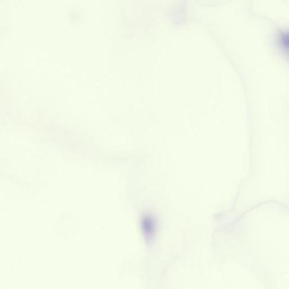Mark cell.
<instances>
[{
    "instance_id": "obj_1",
    "label": "cell",
    "mask_w": 289,
    "mask_h": 289,
    "mask_svg": "<svg viewBox=\"0 0 289 289\" xmlns=\"http://www.w3.org/2000/svg\"><path fill=\"white\" fill-rule=\"evenodd\" d=\"M142 230L147 241H151L154 236L155 231V224L151 217H146L142 221Z\"/></svg>"
},
{
    "instance_id": "obj_2",
    "label": "cell",
    "mask_w": 289,
    "mask_h": 289,
    "mask_svg": "<svg viewBox=\"0 0 289 289\" xmlns=\"http://www.w3.org/2000/svg\"><path fill=\"white\" fill-rule=\"evenodd\" d=\"M280 44L289 55V31L283 32L280 37Z\"/></svg>"
}]
</instances>
